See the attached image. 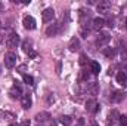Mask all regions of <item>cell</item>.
I'll list each match as a JSON object with an SVG mask.
<instances>
[{
  "label": "cell",
  "mask_w": 127,
  "mask_h": 126,
  "mask_svg": "<svg viewBox=\"0 0 127 126\" xmlns=\"http://www.w3.org/2000/svg\"><path fill=\"white\" fill-rule=\"evenodd\" d=\"M22 49H24L25 54H31L32 52V42L31 40H24V43H22Z\"/></svg>",
  "instance_id": "obj_17"
},
{
  "label": "cell",
  "mask_w": 127,
  "mask_h": 126,
  "mask_svg": "<svg viewBox=\"0 0 127 126\" xmlns=\"http://www.w3.org/2000/svg\"><path fill=\"white\" fill-rule=\"evenodd\" d=\"M90 71H92L93 74H97V73L100 71V65H99V63L92 61V63H90Z\"/></svg>",
  "instance_id": "obj_19"
},
{
  "label": "cell",
  "mask_w": 127,
  "mask_h": 126,
  "mask_svg": "<svg viewBox=\"0 0 127 126\" xmlns=\"http://www.w3.org/2000/svg\"><path fill=\"white\" fill-rule=\"evenodd\" d=\"M111 9V3L103 0V1H99L97 3V12L99 13H108V10Z\"/></svg>",
  "instance_id": "obj_9"
},
{
  "label": "cell",
  "mask_w": 127,
  "mask_h": 126,
  "mask_svg": "<svg viewBox=\"0 0 127 126\" xmlns=\"http://www.w3.org/2000/svg\"><path fill=\"white\" fill-rule=\"evenodd\" d=\"M59 122H61V125H64V126H69L72 123V119H71L69 116H62V117L59 119Z\"/></svg>",
  "instance_id": "obj_21"
},
{
  "label": "cell",
  "mask_w": 127,
  "mask_h": 126,
  "mask_svg": "<svg viewBox=\"0 0 127 126\" xmlns=\"http://www.w3.org/2000/svg\"><path fill=\"white\" fill-rule=\"evenodd\" d=\"M117 83H120V85H126L127 83V74L124 71H120L118 74H117Z\"/></svg>",
  "instance_id": "obj_16"
},
{
  "label": "cell",
  "mask_w": 127,
  "mask_h": 126,
  "mask_svg": "<svg viewBox=\"0 0 127 126\" xmlns=\"http://www.w3.org/2000/svg\"><path fill=\"white\" fill-rule=\"evenodd\" d=\"M0 27H1V21H0Z\"/></svg>",
  "instance_id": "obj_33"
},
{
  "label": "cell",
  "mask_w": 127,
  "mask_h": 126,
  "mask_svg": "<svg viewBox=\"0 0 127 126\" xmlns=\"http://www.w3.org/2000/svg\"><path fill=\"white\" fill-rule=\"evenodd\" d=\"M118 119H120V114H118L115 110H112V111L108 114V120H106V123H108V125H114Z\"/></svg>",
  "instance_id": "obj_13"
},
{
  "label": "cell",
  "mask_w": 127,
  "mask_h": 126,
  "mask_svg": "<svg viewBox=\"0 0 127 126\" xmlns=\"http://www.w3.org/2000/svg\"><path fill=\"white\" fill-rule=\"evenodd\" d=\"M28 57H30V58H35V57H37V54H35V52L32 51L31 54H28Z\"/></svg>",
  "instance_id": "obj_27"
},
{
  "label": "cell",
  "mask_w": 127,
  "mask_h": 126,
  "mask_svg": "<svg viewBox=\"0 0 127 126\" xmlns=\"http://www.w3.org/2000/svg\"><path fill=\"white\" fill-rule=\"evenodd\" d=\"M59 22H53L52 25H49L47 28H46V34L49 36V37H53V36H56L58 33H59Z\"/></svg>",
  "instance_id": "obj_7"
},
{
  "label": "cell",
  "mask_w": 127,
  "mask_h": 126,
  "mask_svg": "<svg viewBox=\"0 0 127 126\" xmlns=\"http://www.w3.org/2000/svg\"><path fill=\"white\" fill-rule=\"evenodd\" d=\"M126 74H127V73H126Z\"/></svg>",
  "instance_id": "obj_34"
},
{
  "label": "cell",
  "mask_w": 127,
  "mask_h": 126,
  "mask_svg": "<svg viewBox=\"0 0 127 126\" xmlns=\"http://www.w3.org/2000/svg\"><path fill=\"white\" fill-rule=\"evenodd\" d=\"M68 48H69L71 52H77V51H80V40H78L77 37H72V39L69 40Z\"/></svg>",
  "instance_id": "obj_12"
},
{
  "label": "cell",
  "mask_w": 127,
  "mask_h": 126,
  "mask_svg": "<svg viewBox=\"0 0 127 126\" xmlns=\"http://www.w3.org/2000/svg\"><path fill=\"white\" fill-rule=\"evenodd\" d=\"M80 34H81V37L87 39V37H89V34H90V30H89V28H86V27H81V30H80Z\"/></svg>",
  "instance_id": "obj_23"
},
{
  "label": "cell",
  "mask_w": 127,
  "mask_h": 126,
  "mask_svg": "<svg viewBox=\"0 0 127 126\" xmlns=\"http://www.w3.org/2000/svg\"><path fill=\"white\" fill-rule=\"evenodd\" d=\"M16 60H18L16 54H13V52H7V54L4 55V65H6L7 68H13V67L16 65Z\"/></svg>",
  "instance_id": "obj_2"
},
{
  "label": "cell",
  "mask_w": 127,
  "mask_h": 126,
  "mask_svg": "<svg viewBox=\"0 0 127 126\" xmlns=\"http://www.w3.org/2000/svg\"><path fill=\"white\" fill-rule=\"evenodd\" d=\"M120 122H121V125L123 126H127V117L126 116H120V119H118Z\"/></svg>",
  "instance_id": "obj_25"
},
{
  "label": "cell",
  "mask_w": 127,
  "mask_h": 126,
  "mask_svg": "<svg viewBox=\"0 0 127 126\" xmlns=\"http://www.w3.org/2000/svg\"><path fill=\"white\" fill-rule=\"evenodd\" d=\"M50 119V114L47 113V111H41V113H38L37 116H35V120L38 122V123H43V122H47Z\"/></svg>",
  "instance_id": "obj_14"
},
{
  "label": "cell",
  "mask_w": 127,
  "mask_h": 126,
  "mask_svg": "<svg viewBox=\"0 0 127 126\" xmlns=\"http://www.w3.org/2000/svg\"><path fill=\"white\" fill-rule=\"evenodd\" d=\"M18 43H19V36L16 33H12L10 36H7V39H6V46L7 48H16Z\"/></svg>",
  "instance_id": "obj_4"
},
{
  "label": "cell",
  "mask_w": 127,
  "mask_h": 126,
  "mask_svg": "<svg viewBox=\"0 0 127 126\" xmlns=\"http://www.w3.org/2000/svg\"><path fill=\"white\" fill-rule=\"evenodd\" d=\"M103 55H105L106 58H112V57L115 55V49H114V48H105V49H103Z\"/></svg>",
  "instance_id": "obj_20"
},
{
  "label": "cell",
  "mask_w": 127,
  "mask_h": 126,
  "mask_svg": "<svg viewBox=\"0 0 127 126\" xmlns=\"http://www.w3.org/2000/svg\"><path fill=\"white\" fill-rule=\"evenodd\" d=\"M86 110L89 111V113H97L99 111V104L96 102L95 98H92V99H87V102H86Z\"/></svg>",
  "instance_id": "obj_5"
},
{
  "label": "cell",
  "mask_w": 127,
  "mask_h": 126,
  "mask_svg": "<svg viewBox=\"0 0 127 126\" xmlns=\"http://www.w3.org/2000/svg\"><path fill=\"white\" fill-rule=\"evenodd\" d=\"M50 126H56V123H55V122H52V123H50Z\"/></svg>",
  "instance_id": "obj_30"
},
{
  "label": "cell",
  "mask_w": 127,
  "mask_h": 126,
  "mask_svg": "<svg viewBox=\"0 0 127 126\" xmlns=\"http://www.w3.org/2000/svg\"><path fill=\"white\" fill-rule=\"evenodd\" d=\"M16 83H18V82H16ZM16 83L12 86V89H10V92H9V94H10V96H12L13 99H19V98H22V91H21V86H19V85H16Z\"/></svg>",
  "instance_id": "obj_6"
},
{
  "label": "cell",
  "mask_w": 127,
  "mask_h": 126,
  "mask_svg": "<svg viewBox=\"0 0 127 126\" xmlns=\"http://www.w3.org/2000/svg\"><path fill=\"white\" fill-rule=\"evenodd\" d=\"M21 104H22L24 108H30L31 104H32L31 96H30V95H22V98H21Z\"/></svg>",
  "instance_id": "obj_15"
},
{
  "label": "cell",
  "mask_w": 127,
  "mask_h": 126,
  "mask_svg": "<svg viewBox=\"0 0 127 126\" xmlns=\"http://www.w3.org/2000/svg\"><path fill=\"white\" fill-rule=\"evenodd\" d=\"M103 25H105V19H103V18L97 16V18H93V19H92V28L96 30V31H99Z\"/></svg>",
  "instance_id": "obj_10"
},
{
  "label": "cell",
  "mask_w": 127,
  "mask_h": 126,
  "mask_svg": "<svg viewBox=\"0 0 127 126\" xmlns=\"http://www.w3.org/2000/svg\"><path fill=\"white\" fill-rule=\"evenodd\" d=\"M22 24H24V28H27V30H34L35 28V19L32 16H25Z\"/></svg>",
  "instance_id": "obj_11"
},
{
  "label": "cell",
  "mask_w": 127,
  "mask_h": 126,
  "mask_svg": "<svg viewBox=\"0 0 127 126\" xmlns=\"http://www.w3.org/2000/svg\"><path fill=\"white\" fill-rule=\"evenodd\" d=\"M87 91L90 92L92 95H96L97 92H99V85L96 83V82H93V83H90V86L87 88Z\"/></svg>",
  "instance_id": "obj_18"
},
{
  "label": "cell",
  "mask_w": 127,
  "mask_h": 126,
  "mask_svg": "<svg viewBox=\"0 0 127 126\" xmlns=\"http://www.w3.org/2000/svg\"><path fill=\"white\" fill-rule=\"evenodd\" d=\"M47 102H49V104H52V102H53V96H50V95H49V96H47Z\"/></svg>",
  "instance_id": "obj_28"
},
{
  "label": "cell",
  "mask_w": 127,
  "mask_h": 126,
  "mask_svg": "<svg viewBox=\"0 0 127 126\" xmlns=\"http://www.w3.org/2000/svg\"><path fill=\"white\" fill-rule=\"evenodd\" d=\"M9 126H18V125H15V123H13V125H9Z\"/></svg>",
  "instance_id": "obj_32"
},
{
  "label": "cell",
  "mask_w": 127,
  "mask_h": 126,
  "mask_svg": "<svg viewBox=\"0 0 127 126\" xmlns=\"http://www.w3.org/2000/svg\"><path fill=\"white\" fill-rule=\"evenodd\" d=\"M92 126H99V125H97V123H96V122H93V123H92Z\"/></svg>",
  "instance_id": "obj_29"
},
{
  "label": "cell",
  "mask_w": 127,
  "mask_h": 126,
  "mask_svg": "<svg viewBox=\"0 0 127 126\" xmlns=\"http://www.w3.org/2000/svg\"><path fill=\"white\" fill-rule=\"evenodd\" d=\"M53 18H55V10H53L52 7H47V9L43 10V13H41V19H43V22H52Z\"/></svg>",
  "instance_id": "obj_3"
},
{
  "label": "cell",
  "mask_w": 127,
  "mask_h": 126,
  "mask_svg": "<svg viewBox=\"0 0 127 126\" xmlns=\"http://www.w3.org/2000/svg\"><path fill=\"white\" fill-rule=\"evenodd\" d=\"M24 82H25L27 85H30V86L34 85V79H32L31 76H28V74H24Z\"/></svg>",
  "instance_id": "obj_22"
},
{
  "label": "cell",
  "mask_w": 127,
  "mask_h": 126,
  "mask_svg": "<svg viewBox=\"0 0 127 126\" xmlns=\"http://www.w3.org/2000/svg\"><path fill=\"white\" fill-rule=\"evenodd\" d=\"M1 9H3V4H1V3H0V10H1Z\"/></svg>",
  "instance_id": "obj_31"
},
{
  "label": "cell",
  "mask_w": 127,
  "mask_h": 126,
  "mask_svg": "<svg viewBox=\"0 0 127 126\" xmlns=\"http://www.w3.org/2000/svg\"><path fill=\"white\" fill-rule=\"evenodd\" d=\"M124 99V94L121 92V91H114L111 96H109V101L111 102H114V104H118V102H121Z\"/></svg>",
  "instance_id": "obj_8"
},
{
  "label": "cell",
  "mask_w": 127,
  "mask_h": 126,
  "mask_svg": "<svg viewBox=\"0 0 127 126\" xmlns=\"http://www.w3.org/2000/svg\"><path fill=\"white\" fill-rule=\"evenodd\" d=\"M87 60H89V58H87L84 54H81V55H80V65H84V64L87 63Z\"/></svg>",
  "instance_id": "obj_24"
},
{
  "label": "cell",
  "mask_w": 127,
  "mask_h": 126,
  "mask_svg": "<svg viewBox=\"0 0 127 126\" xmlns=\"http://www.w3.org/2000/svg\"><path fill=\"white\" fill-rule=\"evenodd\" d=\"M109 40H111V36H109L108 33H102V34H99L97 39H96V46H97V48H105V46H108Z\"/></svg>",
  "instance_id": "obj_1"
},
{
  "label": "cell",
  "mask_w": 127,
  "mask_h": 126,
  "mask_svg": "<svg viewBox=\"0 0 127 126\" xmlns=\"http://www.w3.org/2000/svg\"><path fill=\"white\" fill-rule=\"evenodd\" d=\"M30 125H31V123H30V120H28V119H24V120L19 123V126H30Z\"/></svg>",
  "instance_id": "obj_26"
}]
</instances>
